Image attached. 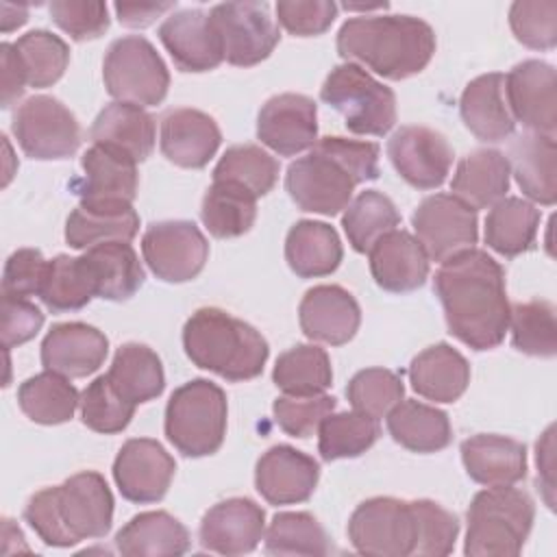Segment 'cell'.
Here are the masks:
<instances>
[{"label": "cell", "instance_id": "obj_17", "mask_svg": "<svg viewBox=\"0 0 557 557\" xmlns=\"http://www.w3.org/2000/svg\"><path fill=\"white\" fill-rule=\"evenodd\" d=\"M176 472L172 455L150 437H133L124 442L115 461L113 479L120 494L139 505L161 500Z\"/></svg>", "mask_w": 557, "mask_h": 557}, {"label": "cell", "instance_id": "obj_18", "mask_svg": "<svg viewBox=\"0 0 557 557\" xmlns=\"http://www.w3.org/2000/svg\"><path fill=\"white\" fill-rule=\"evenodd\" d=\"M257 137L281 157H294L318 141V109L309 96L278 94L257 115Z\"/></svg>", "mask_w": 557, "mask_h": 557}, {"label": "cell", "instance_id": "obj_11", "mask_svg": "<svg viewBox=\"0 0 557 557\" xmlns=\"http://www.w3.org/2000/svg\"><path fill=\"white\" fill-rule=\"evenodd\" d=\"M352 548L370 557H407L416 546V522L409 500L374 496L363 500L348 520Z\"/></svg>", "mask_w": 557, "mask_h": 557}, {"label": "cell", "instance_id": "obj_7", "mask_svg": "<svg viewBox=\"0 0 557 557\" xmlns=\"http://www.w3.org/2000/svg\"><path fill=\"white\" fill-rule=\"evenodd\" d=\"M226 396L209 379L176 387L165 407V437L185 457L218 453L226 435Z\"/></svg>", "mask_w": 557, "mask_h": 557}, {"label": "cell", "instance_id": "obj_14", "mask_svg": "<svg viewBox=\"0 0 557 557\" xmlns=\"http://www.w3.org/2000/svg\"><path fill=\"white\" fill-rule=\"evenodd\" d=\"M141 252L157 278L165 283H185L202 272L209 259V244L194 222L165 220L146 228Z\"/></svg>", "mask_w": 557, "mask_h": 557}, {"label": "cell", "instance_id": "obj_10", "mask_svg": "<svg viewBox=\"0 0 557 557\" xmlns=\"http://www.w3.org/2000/svg\"><path fill=\"white\" fill-rule=\"evenodd\" d=\"M11 131L26 157L39 161L67 159L81 146L76 115L52 96H33L13 113Z\"/></svg>", "mask_w": 557, "mask_h": 557}, {"label": "cell", "instance_id": "obj_43", "mask_svg": "<svg viewBox=\"0 0 557 557\" xmlns=\"http://www.w3.org/2000/svg\"><path fill=\"white\" fill-rule=\"evenodd\" d=\"M272 381L289 396L324 394L333 383L331 359L315 344H298L276 359Z\"/></svg>", "mask_w": 557, "mask_h": 557}, {"label": "cell", "instance_id": "obj_24", "mask_svg": "<svg viewBox=\"0 0 557 557\" xmlns=\"http://www.w3.org/2000/svg\"><path fill=\"white\" fill-rule=\"evenodd\" d=\"M222 133L215 120L198 109H170L161 117V152L178 168L200 170L218 152Z\"/></svg>", "mask_w": 557, "mask_h": 557}, {"label": "cell", "instance_id": "obj_20", "mask_svg": "<svg viewBox=\"0 0 557 557\" xmlns=\"http://www.w3.org/2000/svg\"><path fill=\"white\" fill-rule=\"evenodd\" d=\"M265 533V511L250 498L215 503L200 520L198 537L205 550L244 555L259 546Z\"/></svg>", "mask_w": 557, "mask_h": 557}, {"label": "cell", "instance_id": "obj_8", "mask_svg": "<svg viewBox=\"0 0 557 557\" xmlns=\"http://www.w3.org/2000/svg\"><path fill=\"white\" fill-rule=\"evenodd\" d=\"M324 104L335 109L350 133L383 137L396 124V96L357 63L331 70L320 87Z\"/></svg>", "mask_w": 557, "mask_h": 557}, {"label": "cell", "instance_id": "obj_60", "mask_svg": "<svg viewBox=\"0 0 557 557\" xmlns=\"http://www.w3.org/2000/svg\"><path fill=\"white\" fill-rule=\"evenodd\" d=\"M174 2H115L117 20L131 28L150 26L159 15L174 9Z\"/></svg>", "mask_w": 557, "mask_h": 557}, {"label": "cell", "instance_id": "obj_15", "mask_svg": "<svg viewBox=\"0 0 557 557\" xmlns=\"http://www.w3.org/2000/svg\"><path fill=\"white\" fill-rule=\"evenodd\" d=\"M505 98L516 122L531 133L555 137L557 74L540 59H527L505 76Z\"/></svg>", "mask_w": 557, "mask_h": 557}, {"label": "cell", "instance_id": "obj_30", "mask_svg": "<svg viewBox=\"0 0 557 557\" xmlns=\"http://www.w3.org/2000/svg\"><path fill=\"white\" fill-rule=\"evenodd\" d=\"M407 374L411 387L433 403L459 400L470 383V366L466 357L446 342L429 346L416 355Z\"/></svg>", "mask_w": 557, "mask_h": 557}, {"label": "cell", "instance_id": "obj_12", "mask_svg": "<svg viewBox=\"0 0 557 557\" xmlns=\"http://www.w3.org/2000/svg\"><path fill=\"white\" fill-rule=\"evenodd\" d=\"M209 20L220 37L224 59L237 67L261 63L281 39L265 2H222L211 7Z\"/></svg>", "mask_w": 557, "mask_h": 557}, {"label": "cell", "instance_id": "obj_35", "mask_svg": "<svg viewBox=\"0 0 557 557\" xmlns=\"http://www.w3.org/2000/svg\"><path fill=\"white\" fill-rule=\"evenodd\" d=\"M115 548L126 557H176L189 550V531L168 511H144L117 531Z\"/></svg>", "mask_w": 557, "mask_h": 557}, {"label": "cell", "instance_id": "obj_48", "mask_svg": "<svg viewBox=\"0 0 557 557\" xmlns=\"http://www.w3.org/2000/svg\"><path fill=\"white\" fill-rule=\"evenodd\" d=\"M268 555H326L331 550L324 527L307 511H281L265 531Z\"/></svg>", "mask_w": 557, "mask_h": 557}, {"label": "cell", "instance_id": "obj_13", "mask_svg": "<svg viewBox=\"0 0 557 557\" xmlns=\"http://www.w3.org/2000/svg\"><path fill=\"white\" fill-rule=\"evenodd\" d=\"M411 226L429 261L440 263L474 248L479 239L476 211L453 194L426 196L413 211Z\"/></svg>", "mask_w": 557, "mask_h": 557}, {"label": "cell", "instance_id": "obj_6", "mask_svg": "<svg viewBox=\"0 0 557 557\" xmlns=\"http://www.w3.org/2000/svg\"><path fill=\"white\" fill-rule=\"evenodd\" d=\"M535 518L533 498L511 485H492L474 494L468 507L463 553L470 557L520 555Z\"/></svg>", "mask_w": 557, "mask_h": 557}, {"label": "cell", "instance_id": "obj_16", "mask_svg": "<svg viewBox=\"0 0 557 557\" xmlns=\"http://www.w3.org/2000/svg\"><path fill=\"white\" fill-rule=\"evenodd\" d=\"M394 170L416 189L440 187L453 165L448 139L429 126H400L387 141Z\"/></svg>", "mask_w": 557, "mask_h": 557}, {"label": "cell", "instance_id": "obj_3", "mask_svg": "<svg viewBox=\"0 0 557 557\" xmlns=\"http://www.w3.org/2000/svg\"><path fill=\"white\" fill-rule=\"evenodd\" d=\"M337 52L348 63L357 61L389 81L420 74L433 52V28L413 15H359L342 24Z\"/></svg>", "mask_w": 557, "mask_h": 557}, {"label": "cell", "instance_id": "obj_54", "mask_svg": "<svg viewBox=\"0 0 557 557\" xmlns=\"http://www.w3.org/2000/svg\"><path fill=\"white\" fill-rule=\"evenodd\" d=\"M337 400L329 394L315 396H278L272 405L274 422L292 437H309L318 431L320 422L335 411Z\"/></svg>", "mask_w": 557, "mask_h": 557}, {"label": "cell", "instance_id": "obj_49", "mask_svg": "<svg viewBox=\"0 0 557 557\" xmlns=\"http://www.w3.org/2000/svg\"><path fill=\"white\" fill-rule=\"evenodd\" d=\"M278 178V161L261 146L242 144L231 146L213 168V181H231L257 198L272 191Z\"/></svg>", "mask_w": 557, "mask_h": 557}, {"label": "cell", "instance_id": "obj_38", "mask_svg": "<svg viewBox=\"0 0 557 557\" xmlns=\"http://www.w3.org/2000/svg\"><path fill=\"white\" fill-rule=\"evenodd\" d=\"M115 392L133 405L148 403L161 396L165 374L159 355L146 344H124L115 350L107 372Z\"/></svg>", "mask_w": 557, "mask_h": 557}, {"label": "cell", "instance_id": "obj_36", "mask_svg": "<svg viewBox=\"0 0 557 557\" xmlns=\"http://www.w3.org/2000/svg\"><path fill=\"white\" fill-rule=\"evenodd\" d=\"M96 281V296L104 300H128L144 285V268L128 242H102L85 250Z\"/></svg>", "mask_w": 557, "mask_h": 557}, {"label": "cell", "instance_id": "obj_40", "mask_svg": "<svg viewBox=\"0 0 557 557\" xmlns=\"http://www.w3.org/2000/svg\"><path fill=\"white\" fill-rule=\"evenodd\" d=\"M257 218V196L231 181H213L200 207L205 228L218 237H239L248 233Z\"/></svg>", "mask_w": 557, "mask_h": 557}, {"label": "cell", "instance_id": "obj_37", "mask_svg": "<svg viewBox=\"0 0 557 557\" xmlns=\"http://www.w3.org/2000/svg\"><path fill=\"white\" fill-rule=\"evenodd\" d=\"M387 431L396 444L411 453H437L453 440L448 416L418 400H400L387 413Z\"/></svg>", "mask_w": 557, "mask_h": 557}, {"label": "cell", "instance_id": "obj_25", "mask_svg": "<svg viewBox=\"0 0 557 557\" xmlns=\"http://www.w3.org/2000/svg\"><path fill=\"white\" fill-rule=\"evenodd\" d=\"M368 257L370 272L385 292H413L429 276V257L422 244L407 231H389L370 248Z\"/></svg>", "mask_w": 557, "mask_h": 557}, {"label": "cell", "instance_id": "obj_2", "mask_svg": "<svg viewBox=\"0 0 557 557\" xmlns=\"http://www.w3.org/2000/svg\"><path fill=\"white\" fill-rule=\"evenodd\" d=\"M379 178V146L346 137H322L307 157L289 163L285 189L300 211L335 215L348 207L363 181Z\"/></svg>", "mask_w": 557, "mask_h": 557}, {"label": "cell", "instance_id": "obj_53", "mask_svg": "<svg viewBox=\"0 0 557 557\" xmlns=\"http://www.w3.org/2000/svg\"><path fill=\"white\" fill-rule=\"evenodd\" d=\"M509 26L522 46L553 50L557 44V2L518 0L509 9Z\"/></svg>", "mask_w": 557, "mask_h": 557}, {"label": "cell", "instance_id": "obj_22", "mask_svg": "<svg viewBox=\"0 0 557 557\" xmlns=\"http://www.w3.org/2000/svg\"><path fill=\"white\" fill-rule=\"evenodd\" d=\"M107 352V335L85 322L54 324L41 342L44 368L67 379L94 374L104 363Z\"/></svg>", "mask_w": 557, "mask_h": 557}, {"label": "cell", "instance_id": "obj_4", "mask_svg": "<svg viewBox=\"0 0 557 557\" xmlns=\"http://www.w3.org/2000/svg\"><path fill=\"white\" fill-rule=\"evenodd\" d=\"M24 520L44 544L57 548L104 537L113 524V494L102 474L78 472L61 485L33 494Z\"/></svg>", "mask_w": 557, "mask_h": 557}, {"label": "cell", "instance_id": "obj_57", "mask_svg": "<svg viewBox=\"0 0 557 557\" xmlns=\"http://www.w3.org/2000/svg\"><path fill=\"white\" fill-rule=\"evenodd\" d=\"M48 261L37 248H20L15 250L2 272V294L26 298V296H39L44 278H46Z\"/></svg>", "mask_w": 557, "mask_h": 557}, {"label": "cell", "instance_id": "obj_39", "mask_svg": "<svg viewBox=\"0 0 557 557\" xmlns=\"http://www.w3.org/2000/svg\"><path fill=\"white\" fill-rule=\"evenodd\" d=\"M540 228V209L518 196L492 205L485 218V244L503 257L529 252Z\"/></svg>", "mask_w": 557, "mask_h": 557}, {"label": "cell", "instance_id": "obj_55", "mask_svg": "<svg viewBox=\"0 0 557 557\" xmlns=\"http://www.w3.org/2000/svg\"><path fill=\"white\" fill-rule=\"evenodd\" d=\"M50 17L74 41L96 39L109 28V9L104 2L54 0L50 4Z\"/></svg>", "mask_w": 557, "mask_h": 557}, {"label": "cell", "instance_id": "obj_9", "mask_svg": "<svg viewBox=\"0 0 557 557\" xmlns=\"http://www.w3.org/2000/svg\"><path fill=\"white\" fill-rule=\"evenodd\" d=\"M102 78L109 96L141 109L163 102L170 87V72L161 54L141 35L111 41L102 63Z\"/></svg>", "mask_w": 557, "mask_h": 557}, {"label": "cell", "instance_id": "obj_47", "mask_svg": "<svg viewBox=\"0 0 557 557\" xmlns=\"http://www.w3.org/2000/svg\"><path fill=\"white\" fill-rule=\"evenodd\" d=\"M511 344L516 350L531 357H555L557 352V324L555 307L546 300H529L509 307Z\"/></svg>", "mask_w": 557, "mask_h": 557}, {"label": "cell", "instance_id": "obj_44", "mask_svg": "<svg viewBox=\"0 0 557 557\" xmlns=\"http://www.w3.org/2000/svg\"><path fill=\"white\" fill-rule=\"evenodd\" d=\"M400 224V213L394 202L379 189H366L348 202L342 226L357 252H370V248L389 231Z\"/></svg>", "mask_w": 557, "mask_h": 557}, {"label": "cell", "instance_id": "obj_23", "mask_svg": "<svg viewBox=\"0 0 557 557\" xmlns=\"http://www.w3.org/2000/svg\"><path fill=\"white\" fill-rule=\"evenodd\" d=\"M300 329L309 339L342 346L355 337L361 324V309L350 292L339 285L311 287L298 307Z\"/></svg>", "mask_w": 557, "mask_h": 557}, {"label": "cell", "instance_id": "obj_1", "mask_svg": "<svg viewBox=\"0 0 557 557\" xmlns=\"http://www.w3.org/2000/svg\"><path fill=\"white\" fill-rule=\"evenodd\" d=\"M448 331L472 350L496 348L507 333L505 270L485 250L470 248L446 259L433 278Z\"/></svg>", "mask_w": 557, "mask_h": 557}, {"label": "cell", "instance_id": "obj_28", "mask_svg": "<svg viewBox=\"0 0 557 557\" xmlns=\"http://www.w3.org/2000/svg\"><path fill=\"white\" fill-rule=\"evenodd\" d=\"M459 450L468 476L481 485H513L527 476V446L513 437L479 433Z\"/></svg>", "mask_w": 557, "mask_h": 557}, {"label": "cell", "instance_id": "obj_32", "mask_svg": "<svg viewBox=\"0 0 557 557\" xmlns=\"http://www.w3.org/2000/svg\"><path fill=\"white\" fill-rule=\"evenodd\" d=\"M139 231V215L133 202H83L67 215L65 242L76 248H91L102 242H131Z\"/></svg>", "mask_w": 557, "mask_h": 557}, {"label": "cell", "instance_id": "obj_56", "mask_svg": "<svg viewBox=\"0 0 557 557\" xmlns=\"http://www.w3.org/2000/svg\"><path fill=\"white\" fill-rule=\"evenodd\" d=\"M276 15L283 28L296 37L322 35L337 17V4L331 0H281Z\"/></svg>", "mask_w": 557, "mask_h": 557}, {"label": "cell", "instance_id": "obj_46", "mask_svg": "<svg viewBox=\"0 0 557 557\" xmlns=\"http://www.w3.org/2000/svg\"><path fill=\"white\" fill-rule=\"evenodd\" d=\"M13 46L22 63L26 85L35 89L54 85L70 63L67 44L59 35L44 28L22 35Z\"/></svg>", "mask_w": 557, "mask_h": 557}, {"label": "cell", "instance_id": "obj_42", "mask_svg": "<svg viewBox=\"0 0 557 557\" xmlns=\"http://www.w3.org/2000/svg\"><path fill=\"white\" fill-rule=\"evenodd\" d=\"M94 296H96V281L85 255L81 257L57 255L54 259L48 261L39 298L50 311L63 313V311L83 309L85 305H89Z\"/></svg>", "mask_w": 557, "mask_h": 557}, {"label": "cell", "instance_id": "obj_58", "mask_svg": "<svg viewBox=\"0 0 557 557\" xmlns=\"http://www.w3.org/2000/svg\"><path fill=\"white\" fill-rule=\"evenodd\" d=\"M44 326V313L26 298L2 294L0 302V335L2 346L9 350L33 339Z\"/></svg>", "mask_w": 557, "mask_h": 557}, {"label": "cell", "instance_id": "obj_33", "mask_svg": "<svg viewBox=\"0 0 557 557\" xmlns=\"http://www.w3.org/2000/svg\"><path fill=\"white\" fill-rule=\"evenodd\" d=\"M509 157H511L509 168L516 176V183L524 191V196L546 207L555 205V198H557L555 137L540 135V133H524L511 141Z\"/></svg>", "mask_w": 557, "mask_h": 557}, {"label": "cell", "instance_id": "obj_62", "mask_svg": "<svg viewBox=\"0 0 557 557\" xmlns=\"http://www.w3.org/2000/svg\"><path fill=\"white\" fill-rule=\"evenodd\" d=\"M26 20H28V7L2 2V30L4 33H11L13 28L26 24Z\"/></svg>", "mask_w": 557, "mask_h": 557}, {"label": "cell", "instance_id": "obj_27", "mask_svg": "<svg viewBox=\"0 0 557 557\" xmlns=\"http://www.w3.org/2000/svg\"><path fill=\"white\" fill-rule=\"evenodd\" d=\"M89 139L96 146L111 148L135 163H141L154 150L157 124L141 107L115 100L96 115L89 128Z\"/></svg>", "mask_w": 557, "mask_h": 557}, {"label": "cell", "instance_id": "obj_31", "mask_svg": "<svg viewBox=\"0 0 557 557\" xmlns=\"http://www.w3.org/2000/svg\"><path fill=\"white\" fill-rule=\"evenodd\" d=\"M509 159L494 148H479L466 154L453 174L450 191L470 209H487L509 191Z\"/></svg>", "mask_w": 557, "mask_h": 557}, {"label": "cell", "instance_id": "obj_26", "mask_svg": "<svg viewBox=\"0 0 557 557\" xmlns=\"http://www.w3.org/2000/svg\"><path fill=\"white\" fill-rule=\"evenodd\" d=\"M83 176L72 191L83 202H133L137 196V163L122 152L91 144L81 157Z\"/></svg>", "mask_w": 557, "mask_h": 557}, {"label": "cell", "instance_id": "obj_41", "mask_svg": "<svg viewBox=\"0 0 557 557\" xmlns=\"http://www.w3.org/2000/svg\"><path fill=\"white\" fill-rule=\"evenodd\" d=\"M81 396L67 376L52 370L26 379L17 389V405L37 424H63L72 420Z\"/></svg>", "mask_w": 557, "mask_h": 557}, {"label": "cell", "instance_id": "obj_5", "mask_svg": "<svg viewBox=\"0 0 557 557\" xmlns=\"http://www.w3.org/2000/svg\"><path fill=\"white\" fill-rule=\"evenodd\" d=\"M183 348L194 366L226 381H250L263 372L270 348L263 335L248 322L202 307L183 326Z\"/></svg>", "mask_w": 557, "mask_h": 557}, {"label": "cell", "instance_id": "obj_50", "mask_svg": "<svg viewBox=\"0 0 557 557\" xmlns=\"http://www.w3.org/2000/svg\"><path fill=\"white\" fill-rule=\"evenodd\" d=\"M346 396L355 411L379 420L385 418L403 400L405 385L394 370L366 368L350 379Z\"/></svg>", "mask_w": 557, "mask_h": 557}, {"label": "cell", "instance_id": "obj_19", "mask_svg": "<svg viewBox=\"0 0 557 557\" xmlns=\"http://www.w3.org/2000/svg\"><path fill=\"white\" fill-rule=\"evenodd\" d=\"M318 479V461L287 444L265 450L255 468V487L270 505H294L309 500L315 492Z\"/></svg>", "mask_w": 557, "mask_h": 557}, {"label": "cell", "instance_id": "obj_45", "mask_svg": "<svg viewBox=\"0 0 557 557\" xmlns=\"http://www.w3.org/2000/svg\"><path fill=\"white\" fill-rule=\"evenodd\" d=\"M318 450L324 461L363 455L381 435L379 420L359 411L329 413L318 426Z\"/></svg>", "mask_w": 557, "mask_h": 557}, {"label": "cell", "instance_id": "obj_21", "mask_svg": "<svg viewBox=\"0 0 557 557\" xmlns=\"http://www.w3.org/2000/svg\"><path fill=\"white\" fill-rule=\"evenodd\" d=\"M159 39L181 72H209L224 61L220 37L200 9H181L163 20Z\"/></svg>", "mask_w": 557, "mask_h": 557}, {"label": "cell", "instance_id": "obj_29", "mask_svg": "<svg viewBox=\"0 0 557 557\" xmlns=\"http://www.w3.org/2000/svg\"><path fill=\"white\" fill-rule=\"evenodd\" d=\"M459 113L476 139L487 144L507 139L516 120L505 98V74L490 72L470 81L459 98Z\"/></svg>", "mask_w": 557, "mask_h": 557}, {"label": "cell", "instance_id": "obj_59", "mask_svg": "<svg viewBox=\"0 0 557 557\" xmlns=\"http://www.w3.org/2000/svg\"><path fill=\"white\" fill-rule=\"evenodd\" d=\"M0 59H2V107L9 109L13 102L22 98L26 89V76L13 44L9 41L0 44Z\"/></svg>", "mask_w": 557, "mask_h": 557}, {"label": "cell", "instance_id": "obj_34", "mask_svg": "<svg viewBox=\"0 0 557 557\" xmlns=\"http://www.w3.org/2000/svg\"><path fill=\"white\" fill-rule=\"evenodd\" d=\"M344 250L339 235L326 222L298 220L285 237V261L300 278H318L335 272Z\"/></svg>", "mask_w": 557, "mask_h": 557}, {"label": "cell", "instance_id": "obj_52", "mask_svg": "<svg viewBox=\"0 0 557 557\" xmlns=\"http://www.w3.org/2000/svg\"><path fill=\"white\" fill-rule=\"evenodd\" d=\"M416 522V546L418 557H444L450 555L459 535V520L455 513L444 509L440 503L420 498L409 500Z\"/></svg>", "mask_w": 557, "mask_h": 557}, {"label": "cell", "instance_id": "obj_51", "mask_svg": "<svg viewBox=\"0 0 557 557\" xmlns=\"http://www.w3.org/2000/svg\"><path fill=\"white\" fill-rule=\"evenodd\" d=\"M81 418L83 424L96 433L113 435L128 426L135 407L126 398H122L111 385L109 376L102 374L94 379L81 394Z\"/></svg>", "mask_w": 557, "mask_h": 557}, {"label": "cell", "instance_id": "obj_61", "mask_svg": "<svg viewBox=\"0 0 557 557\" xmlns=\"http://www.w3.org/2000/svg\"><path fill=\"white\" fill-rule=\"evenodd\" d=\"M553 426L537 442V485L546 490V505L553 509Z\"/></svg>", "mask_w": 557, "mask_h": 557}]
</instances>
